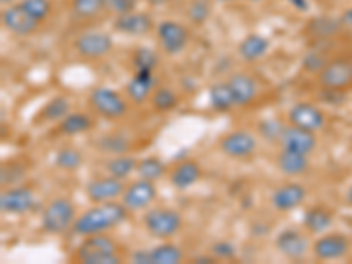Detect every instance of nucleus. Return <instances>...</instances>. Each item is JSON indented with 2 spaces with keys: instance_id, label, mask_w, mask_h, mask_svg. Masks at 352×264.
<instances>
[{
  "instance_id": "obj_1",
  "label": "nucleus",
  "mask_w": 352,
  "mask_h": 264,
  "mask_svg": "<svg viewBox=\"0 0 352 264\" xmlns=\"http://www.w3.org/2000/svg\"><path fill=\"white\" fill-rule=\"evenodd\" d=\"M129 217V210L124 203H99L94 208H88L81 215H78L76 222L72 226L71 232L76 236H90L97 232H108L118 228Z\"/></svg>"
},
{
  "instance_id": "obj_2",
  "label": "nucleus",
  "mask_w": 352,
  "mask_h": 264,
  "mask_svg": "<svg viewBox=\"0 0 352 264\" xmlns=\"http://www.w3.org/2000/svg\"><path fill=\"white\" fill-rule=\"evenodd\" d=\"M76 259L81 264H118L122 263L120 247L109 234L97 232L83 236L76 250Z\"/></svg>"
},
{
  "instance_id": "obj_3",
  "label": "nucleus",
  "mask_w": 352,
  "mask_h": 264,
  "mask_svg": "<svg viewBox=\"0 0 352 264\" xmlns=\"http://www.w3.org/2000/svg\"><path fill=\"white\" fill-rule=\"evenodd\" d=\"M76 206L69 197H53L41 213V228L48 234H64L76 222Z\"/></svg>"
},
{
  "instance_id": "obj_4",
  "label": "nucleus",
  "mask_w": 352,
  "mask_h": 264,
  "mask_svg": "<svg viewBox=\"0 0 352 264\" xmlns=\"http://www.w3.org/2000/svg\"><path fill=\"white\" fill-rule=\"evenodd\" d=\"M88 104L97 115L109 120L124 118L129 111V102L122 94L108 87H97L88 94Z\"/></svg>"
},
{
  "instance_id": "obj_5",
  "label": "nucleus",
  "mask_w": 352,
  "mask_h": 264,
  "mask_svg": "<svg viewBox=\"0 0 352 264\" xmlns=\"http://www.w3.org/2000/svg\"><path fill=\"white\" fill-rule=\"evenodd\" d=\"M143 226L157 240H169L180 231L184 219L176 210L152 208L143 215Z\"/></svg>"
},
{
  "instance_id": "obj_6",
  "label": "nucleus",
  "mask_w": 352,
  "mask_h": 264,
  "mask_svg": "<svg viewBox=\"0 0 352 264\" xmlns=\"http://www.w3.org/2000/svg\"><path fill=\"white\" fill-rule=\"evenodd\" d=\"M320 88L344 90L352 88V56H335L317 74Z\"/></svg>"
},
{
  "instance_id": "obj_7",
  "label": "nucleus",
  "mask_w": 352,
  "mask_h": 264,
  "mask_svg": "<svg viewBox=\"0 0 352 264\" xmlns=\"http://www.w3.org/2000/svg\"><path fill=\"white\" fill-rule=\"evenodd\" d=\"M155 32L160 50L169 56L180 55L187 48L188 41H190L188 28L184 23H178V21L173 20L160 21L155 27Z\"/></svg>"
},
{
  "instance_id": "obj_8",
  "label": "nucleus",
  "mask_w": 352,
  "mask_h": 264,
  "mask_svg": "<svg viewBox=\"0 0 352 264\" xmlns=\"http://www.w3.org/2000/svg\"><path fill=\"white\" fill-rule=\"evenodd\" d=\"M74 50L85 60H99L113 50V37L100 30H88L74 41Z\"/></svg>"
},
{
  "instance_id": "obj_9",
  "label": "nucleus",
  "mask_w": 352,
  "mask_h": 264,
  "mask_svg": "<svg viewBox=\"0 0 352 264\" xmlns=\"http://www.w3.org/2000/svg\"><path fill=\"white\" fill-rule=\"evenodd\" d=\"M37 199L34 196L32 188L21 187H8L0 194V210L8 215H25L36 208Z\"/></svg>"
},
{
  "instance_id": "obj_10",
  "label": "nucleus",
  "mask_w": 352,
  "mask_h": 264,
  "mask_svg": "<svg viewBox=\"0 0 352 264\" xmlns=\"http://www.w3.org/2000/svg\"><path fill=\"white\" fill-rule=\"evenodd\" d=\"M157 199V187L155 182L150 180H140L132 182L131 185H127L122 194V203L127 206L129 212H141V210H146L148 206H152L153 201Z\"/></svg>"
},
{
  "instance_id": "obj_11",
  "label": "nucleus",
  "mask_w": 352,
  "mask_h": 264,
  "mask_svg": "<svg viewBox=\"0 0 352 264\" xmlns=\"http://www.w3.org/2000/svg\"><path fill=\"white\" fill-rule=\"evenodd\" d=\"M351 238L342 232L322 234L312 243V254L319 261H338L351 252Z\"/></svg>"
},
{
  "instance_id": "obj_12",
  "label": "nucleus",
  "mask_w": 352,
  "mask_h": 264,
  "mask_svg": "<svg viewBox=\"0 0 352 264\" xmlns=\"http://www.w3.org/2000/svg\"><path fill=\"white\" fill-rule=\"evenodd\" d=\"M220 152L231 159H248L257 150V138L252 132L232 131L226 134L219 143Z\"/></svg>"
},
{
  "instance_id": "obj_13",
  "label": "nucleus",
  "mask_w": 352,
  "mask_h": 264,
  "mask_svg": "<svg viewBox=\"0 0 352 264\" xmlns=\"http://www.w3.org/2000/svg\"><path fill=\"white\" fill-rule=\"evenodd\" d=\"M125 187L124 180L120 178H115V176H100V178H94L87 184L85 187V194L92 203H109V201H116L118 197H122Z\"/></svg>"
},
{
  "instance_id": "obj_14",
  "label": "nucleus",
  "mask_w": 352,
  "mask_h": 264,
  "mask_svg": "<svg viewBox=\"0 0 352 264\" xmlns=\"http://www.w3.org/2000/svg\"><path fill=\"white\" fill-rule=\"evenodd\" d=\"M275 247L284 257L298 261L307 256L308 250L312 248V245H310V240H308V236L303 231L289 228L278 232V236L275 240Z\"/></svg>"
},
{
  "instance_id": "obj_15",
  "label": "nucleus",
  "mask_w": 352,
  "mask_h": 264,
  "mask_svg": "<svg viewBox=\"0 0 352 264\" xmlns=\"http://www.w3.org/2000/svg\"><path fill=\"white\" fill-rule=\"evenodd\" d=\"M41 21H37L30 12L25 11L20 4L8 6V9L2 11V25L9 32L18 37L32 36L37 30Z\"/></svg>"
},
{
  "instance_id": "obj_16",
  "label": "nucleus",
  "mask_w": 352,
  "mask_h": 264,
  "mask_svg": "<svg viewBox=\"0 0 352 264\" xmlns=\"http://www.w3.org/2000/svg\"><path fill=\"white\" fill-rule=\"evenodd\" d=\"M155 25H153V18L148 12L132 11L127 14H120L115 16L113 20V30L124 36H144V34L152 32Z\"/></svg>"
},
{
  "instance_id": "obj_17",
  "label": "nucleus",
  "mask_w": 352,
  "mask_h": 264,
  "mask_svg": "<svg viewBox=\"0 0 352 264\" xmlns=\"http://www.w3.org/2000/svg\"><path fill=\"white\" fill-rule=\"evenodd\" d=\"M289 124L317 132L326 125L324 113L310 102H298L289 109Z\"/></svg>"
},
{
  "instance_id": "obj_18",
  "label": "nucleus",
  "mask_w": 352,
  "mask_h": 264,
  "mask_svg": "<svg viewBox=\"0 0 352 264\" xmlns=\"http://www.w3.org/2000/svg\"><path fill=\"white\" fill-rule=\"evenodd\" d=\"M280 144L282 148L285 150H292V152L303 153V155H310L317 146V136L316 132L289 124L285 125Z\"/></svg>"
},
{
  "instance_id": "obj_19",
  "label": "nucleus",
  "mask_w": 352,
  "mask_h": 264,
  "mask_svg": "<svg viewBox=\"0 0 352 264\" xmlns=\"http://www.w3.org/2000/svg\"><path fill=\"white\" fill-rule=\"evenodd\" d=\"M305 199H307V188L301 184H294V182H289V184L278 187L270 197L273 208L280 213L296 210L300 204H303Z\"/></svg>"
},
{
  "instance_id": "obj_20",
  "label": "nucleus",
  "mask_w": 352,
  "mask_h": 264,
  "mask_svg": "<svg viewBox=\"0 0 352 264\" xmlns=\"http://www.w3.org/2000/svg\"><path fill=\"white\" fill-rule=\"evenodd\" d=\"M153 87H155L153 71H136V74L125 85V96L132 102L143 104L144 100L152 97Z\"/></svg>"
},
{
  "instance_id": "obj_21",
  "label": "nucleus",
  "mask_w": 352,
  "mask_h": 264,
  "mask_svg": "<svg viewBox=\"0 0 352 264\" xmlns=\"http://www.w3.org/2000/svg\"><path fill=\"white\" fill-rule=\"evenodd\" d=\"M229 87L232 90V96L236 100L238 108H245L250 106L257 97V83L252 76H248L245 72H236L229 76L228 80Z\"/></svg>"
},
{
  "instance_id": "obj_22",
  "label": "nucleus",
  "mask_w": 352,
  "mask_h": 264,
  "mask_svg": "<svg viewBox=\"0 0 352 264\" xmlns=\"http://www.w3.org/2000/svg\"><path fill=\"white\" fill-rule=\"evenodd\" d=\"M201 175H203V169L197 164L196 160H182L178 162L175 169L169 175V182L175 188L178 190H185V188H190L192 185H196L201 180Z\"/></svg>"
},
{
  "instance_id": "obj_23",
  "label": "nucleus",
  "mask_w": 352,
  "mask_h": 264,
  "mask_svg": "<svg viewBox=\"0 0 352 264\" xmlns=\"http://www.w3.org/2000/svg\"><path fill=\"white\" fill-rule=\"evenodd\" d=\"M335 222V215L326 206H312L303 215V226L312 234H322L328 231Z\"/></svg>"
},
{
  "instance_id": "obj_24",
  "label": "nucleus",
  "mask_w": 352,
  "mask_h": 264,
  "mask_svg": "<svg viewBox=\"0 0 352 264\" xmlns=\"http://www.w3.org/2000/svg\"><path fill=\"white\" fill-rule=\"evenodd\" d=\"M276 168L280 169V173H284L285 176L303 175L308 169V155L282 148L280 153L276 155Z\"/></svg>"
},
{
  "instance_id": "obj_25",
  "label": "nucleus",
  "mask_w": 352,
  "mask_h": 264,
  "mask_svg": "<svg viewBox=\"0 0 352 264\" xmlns=\"http://www.w3.org/2000/svg\"><path fill=\"white\" fill-rule=\"evenodd\" d=\"M270 50V41L261 34H250L245 37L238 46V53L243 60L247 62H256L263 58Z\"/></svg>"
},
{
  "instance_id": "obj_26",
  "label": "nucleus",
  "mask_w": 352,
  "mask_h": 264,
  "mask_svg": "<svg viewBox=\"0 0 352 264\" xmlns=\"http://www.w3.org/2000/svg\"><path fill=\"white\" fill-rule=\"evenodd\" d=\"M208 99L210 106H212L217 113H228L231 111L232 108H238L236 100H234V96H232V90L231 87H229L228 81L212 85L208 90Z\"/></svg>"
},
{
  "instance_id": "obj_27",
  "label": "nucleus",
  "mask_w": 352,
  "mask_h": 264,
  "mask_svg": "<svg viewBox=\"0 0 352 264\" xmlns=\"http://www.w3.org/2000/svg\"><path fill=\"white\" fill-rule=\"evenodd\" d=\"M96 146L100 153L122 155V153H127L129 148H131V140L122 132H109V134H102L96 141Z\"/></svg>"
},
{
  "instance_id": "obj_28",
  "label": "nucleus",
  "mask_w": 352,
  "mask_h": 264,
  "mask_svg": "<svg viewBox=\"0 0 352 264\" xmlns=\"http://www.w3.org/2000/svg\"><path fill=\"white\" fill-rule=\"evenodd\" d=\"M94 127V118L87 113H69L64 120L58 122V132L64 136H76Z\"/></svg>"
},
{
  "instance_id": "obj_29",
  "label": "nucleus",
  "mask_w": 352,
  "mask_h": 264,
  "mask_svg": "<svg viewBox=\"0 0 352 264\" xmlns=\"http://www.w3.org/2000/svg\"><path fill=\"white\" fill-rule=\"evenodd\" d=\"M344 25L340 23V18H329V16H317L308 21L307 32L314 39H329L335 36Z\"/></svg>"
},
{
  "instance_id": "obj_30",
  "label": "nucleus",
  "mask_w": 352,
  "mask_h": 264,
  "mask_svg": "<svg viewBox=\"0 0 352 264\" xmlns=\"http://www.w3.org/2000/svg\"><path fill=\"white\" fill-rule=\"evenodd\" d=\"M138 168V159L127 153H122V155H113L111 159L106 162V171L108 175L115 176V178H120L125 180L127 176H131L132 173L136 171Z\"/></svg>"
},
{
  "instance_id": "obj_31",
  "label": "nucleus",
  "mask_w": 352,
  "mask_h": 264,
  "mask_svg": "<svg viewBox=\"0 0 352 264\" xmlns=\"http://www.w3.org/2000/svg\"><path fill=\"white\" fill-rule=\"evenodd\" d=\"M184 261V250L175 243H160L150 250V264H178Z\"/></svg>"
},
{
  "instance_id": "obj_32",
  "label": "nucleus",
  "mask_w": 352,
  "mask_h": 264,
  "mask_svg": "<svg viewBox=\"0 0 352 264\" xmlns=\"http://www.w3.org/2000/svg\"><path fill=\"white\" fill-rule=\"evenodd\" d=\"M69 113H71V102H69L67 97L56 96L41 109V118L46 122H60Z\"/></svg>"
},
{
  "instance_id": "obj_33",
  "label": "nucleus",
  "mask_w": 352,
  "mask_h": 264,
  "mask_svg": "<svg viewBox=\"0 0 352 264\" xmlns=\"http://www.w3.org/2000/svg\"><path fill=\"white\" fill-rule=\"evenodd\" d=\"M150 102H152V108L155 109L157 113H169L173 109H176L180 99L176 96V92L173 88L162 87V88H155L150 97Z\"/></svg>"
},
{
  "instance_id": "obj_34",
  "label": "nucleus",
  "mask_w": 352,
  "mask_h": 264,
  "mask_svg": "<svg viewBox=\"0 0 352 264\" xmlns=\"http://www.w3.org/2000/svg\"><path fill=\"white\" fill-rule=\"evenodd\" d=\"M136 173L143 180L157 182L166 175V164L159 157H144V159L138 160Z\"/></svg>"
},
{
  "instance_id": "obj_35",
  "label": "nucleus",
  "mask_w": 352,
  "mask_h": 264,
  "mask_svg": "<svg viewBox=\"0 0 352 264\" xmlns=\"http://www.w3.org/2000/svg\"><path fill=\"white\" fill-rule=\"evenodd\" d=\"M71 11L78 20H94L104 11V0H72Z\"/></svg>"
},
{
  "instance_id": "obj_36",
  "label": "nucleus",
  "mask_w": 352,
  "mask_h": 264,
  "mask_svg": "<svg viewBox=\"0 0 352 264\" xmlns=\"http://www.w3.org/2000/svg\"><path fill=\"white\" fill-rule=\"evenodd\" d=\"M81 162H83V155L80 150L72 146H65L55 153V166L64 171H76L80 169Z\"/></svg>"
},
{
  "instance_id": "obj_37",
  "label": "nucleus",
  "mask_w": 352,
  "mask_h": 264,
  "mask_svg": "<svg viewBox=\"0 0 352 264\" xmlns=\"http://www.w3.org/2000/svg\"><path fill=\"white\" fill-rule=\"evenodd\" d=\"M284 131L285 125L278 118H266V120H261L259 125H257L261 140L268 141V143H280Z\"/></svg>"
},
{
  "instance_id": "obj_38",
  "label": "nucleus",
  "mask_w": 352,
  "mask_h": 264,
  "mask_svg": "<svg viewBox=\"0 0 352 264\" xmlns=\"http://www.w3.org/2000/svg\"><path fill=\"white\" fill-rule=\"evenodd\" d=\"M212 14V2L210 0H190L187 8V18L194 25H204Z\"/></svg>"
},
{
  "instance_id": "obj_39",
  "label": "nucleus",
  "mask_w": 352,
  "mask_h": 264,
  "mask_svg": "<svg viewBox=\"0 0 352 264\" xmlns=\"http://www.w3.org/2000/svg\"><path fill=\"white\" fill-rule=\"evenodd\" d=\"M25 176V168L18 162H4L0 168V184L2 187H16Z\"/></svg>"
},
{
  "instance_id": "obj_40",
  "label": "nucleus",
  "mask_w": 352,
  "mask_h": 264,
  "mask_svg": "<svg viewBox=\"0 0 352 264\" xmlns=\"http://www.w3.org/2000/svg\"><path fill=\"white\" fill-rule=\"evenodd\" d=\"M21 8L30 12L37 21H44L52 12V2L50 0H21Z\"/></svg>"
},
{
  "instance_id": "obj_41",
  "label": "nucleus",
  "mask_w": 352,
  "mask_h": 264,
  "mask_svg": "<svg viewBox=\"0 0 352 264\" xmlns=\"http://www.w3.org/2000/svg\"><path fill=\"white\" fill-rule=\"evenodd\" d=\"M159 56L153 50L150 48H140L134 53V65L136 71H153L157 67Z\"/></svg>"
},
{
  "instance_id": "obj_42",
  "label": "nucleus",
  "mask_w": 352,
  "mask_h": 264,
  "mask_svg": "<svg viewBox=\"0 0 352 264\" xmlns=\"http://www.w3.org/2000/svg\"><path fill=\"white\" fill-rule=\"evenodd\" d=\"M140 0H104V11L111 12L115 16L127 14V12L136 11Z\"/></svg>"
},
{
  "instance_id": "obj_43",
  "label": "nucleus",
  "mask_w": 352,
  "mask_h": 264,
  "mask_svg": "<svg viewBox=\"0 0 352 264\" xmlns=\"http://www.w3.org/2000/svg\"><path fill=\"white\" fill-rule=\"evenodd\" d=\"M328 62L329 58H326L322 52H308L303 58V69L307 72H312V74H319Z\"/></svg>"
},
{
  "instance_id": "obj_44",
  "label": "nucleus",
  "mask_w": 352,
  "mask_h": 264,
  "mask_svg": "<svg viewBox=\"0 0 352 264\" xmlns=\"http://www.w3.org/2000/svg\"><path fill=\"white\" fill-rule=\"evenodd\" d=\"M212 254L217 259H232L236 256V247L231 241H217L212 245Z\"/></svg>"
},
{
  "instance_id": "obj_45",
  "label": "nucleus",
  "mask_w": 352,
  "mask_h": 264,
  "mask_svg": "<svg viewBox=\"0 0 352 264\" xmlns=\"http://www.w3.org/2000/svg\"><path fill=\"white\" fill-rule=\"evenodd\" d=\"M320 97L324 102L331 106H340L347 96H345L344 90H331V88H322V92H320Z\"/></svg>"
},
{
  "instance_id": "obj_46",
  "label": "nucleus",
  "mask_w": 352,
  "mask_h": 264,
  "mask_svg": "<svg viewBox=\"0 0 352 264\" xmlns=\"http://www.w3.org/2000/svg\"><path fill=\"white\" fill-rule=\"evenodd\" d=\"M131 261L138 264H150V250H136L131 256Z\"/></svg>"
},
{
  "instance_id": "obj_47",
  "label": "nucleus",
  "mask_w": 352,
  "mask_h": 264,
  "mask_svg": "<svg viewBox=\"0 0 352 264\" xmlns=\"http://www.w3.org/2000/svg\"><path fill=\"white\" fill-rule=\"evenodd\" d=\"M340 23L344 25V27H347V28H352V8L345 9V11L342 12V16H340Z\"/></svg>"
},
{
  "instance_id": "obj_48",
  "label": "nucleus",
  "mask_w": 352,
  "mask_h": 264,
  "mask_svg": "<svg viewBox=\"0 0 352 264\" xmlns=\"http://www.w3.org/2000/svg\"><path fill=\"white\" fill-rule=\"evenodd\" d=\"M217 257L215 256H199V257H194V263H206V264H212L217 263Z\"/></svg>"
},
{
  "instance_id": "obj_49",
  "label": "nucleus",
  "mask_w": 352,
  "mask_h": 264,
  "mask_svg": "<svg viewBox=\"0 0 352 264\" xmlns=\"http://www.w3.org/2000/svg\"><path fill=\"white\" fill-rule=\"evenodd\" d=\"M287 2H291L292 6L296 9H300V11H307V0H287Z\"/></svg>"
},
{
  "instance_id": "obj_50",
  "label": "nucleus",
  "mask_w": 352,
  "mask_h": 264,
  "mask_svg": "<svg viewBox=\"0 0 352 264\" xmlns=\"http://www.w3.org/2000/svg\"><path fill=\"white\" fill-rule=\"evenodd\" d=\"M146 2L152 6H164V4H168L169 0H146Z\"/></svg>"
},
{
  "instance_id": "obj_51",
  "label": "nucleus",
  "mask_w": 352,
  "mask_h": 264,
  "mask_svg": "<svg viewBox=\"0 0 352 264\" xmlns=\"http://www.w3.org/2000/svg\"><path fill=\"white\" fill-rule=\"evenodd\" d=\"M2 6H14V4H20L21 0H0Z\"/></svg>"
},
{
  "instance_id": "obj_52",
  "label": "nucleus",
  "mask_w": 352,
  "mask_h": 264,
  "mask_svg": "<svg viewBox=\"0 0 352 264\" xmlns=\"http://www.w3.org/2000/svg\"><path fill=\"white\" fill-rule=\"evenodd\" d=\"M347 203L352 206V185L349 187V190H347Z\"/></svg>"
},
{
  "instance_id": "obj_53",
  "label": "nucleus",
  "mask_w": 352,
  "mask_h": 264,
  "mask_svg": "<svg viewBox=\"0 0 352 264\" xmlns=\"http://www.w3.org/2000/svg\"><path fill=\"white\" fill-rule=\"evenodd\" d=\"M351 247H352V238H351Z\"/></svg>"
}]
</instances>
